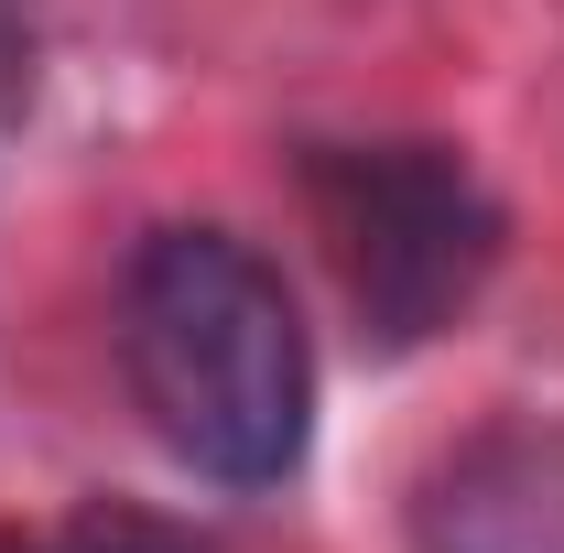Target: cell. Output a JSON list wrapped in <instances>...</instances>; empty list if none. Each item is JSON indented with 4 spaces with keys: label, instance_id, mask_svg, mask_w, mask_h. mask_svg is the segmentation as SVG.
<instances>
[{
    "label": "cell",
    "instance_id": "cell-1",
    "mask_svg": "<svg viewBox=\"0 0 564 553\" xmlns=\"http://www.w3.org/2000/svg\"><path fill=\"white\" fill-rule=\"evenodd\" d=\"M141 423L217 488H282L315 445V347L282 272L228 228H152L120 272Z\"/></svg>",
    "mask_w": 564,
    "mask_h": 553
},
{
    "label": "cell",
    "instance_id": "cell-2",
    "mask_svg": "<svg viewBox=\"0 0 564 553\" xmlns=\"http://www.w3.org/2000/svg\"><path fill=\"white\" fill-rule=\"evenodd\" d=\"M304 207L369 347L445 337L499 261V196L445 141H315Z\"/></svg>",
    "mask_w": 564,
    "mask_h": 553
},
{
    "label": "cell",
    "instance_id": "cell-3",
    "mask_svg": "<svg viewBox=\"0 0 564 553\" xmlns=\"http://www.w3.org/2000/svg\"><path fill=\"white\" fill-rule=\"evenodd\" d=\"M423 553H564V423L467 434L413 499Z\"/></svg>",
    "mask_w": 564,
    "mask_h": 553
}]
</instances>
